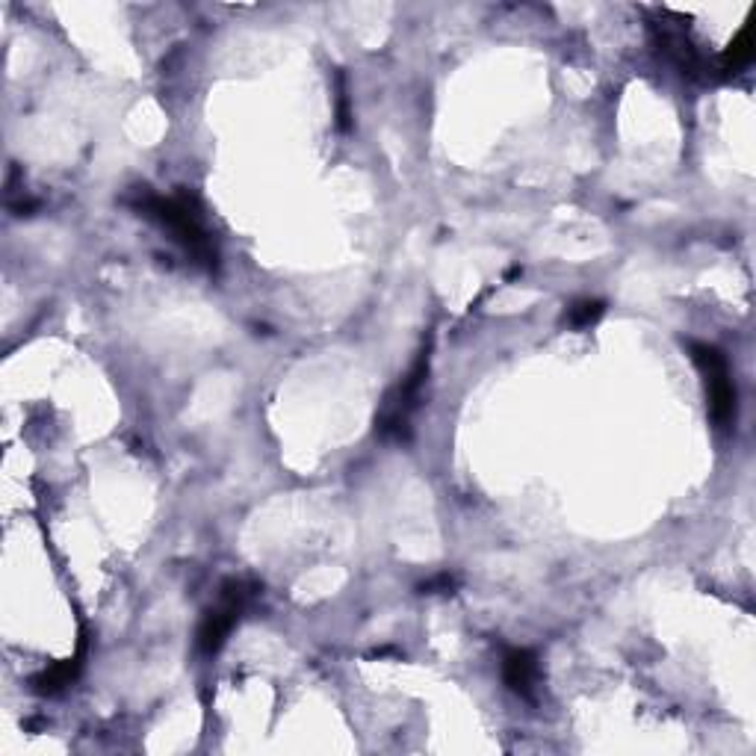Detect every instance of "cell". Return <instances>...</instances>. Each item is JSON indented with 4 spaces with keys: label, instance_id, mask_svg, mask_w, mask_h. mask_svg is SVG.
I'll list each match as a JSON object with an SVG mask.
<instances>
[{
    "label": "cell",
    "instance_id": "cell-1",
    "mask_svg": "<svg viewBox=\"0 0 756 756\" xmlns=\"http://www.w3.org/2000/svg\"><path fill=\"white\" fill-rule=\"evenodd\" d=\"M139 207L145 210V216L158 219L160 225H163V228H166V231L172 234V237H175V240L181 242L190 255H193V258L204 260V263H210V260L216 258L210 237H207V231H204L202 219H198V213L193 210L190 198H184V195H177V198L142 195Z\"/></svg>",
    "mask_w": 756,
    "mask_h": 756
},
{
    "label": "cell",
    "instance_id": "cell-2",
    "mask_svg": "<svg viewBox=\"0 0 756 756\" xmlns=\"http://www.w3.org/2000/svg\"><path fill=\"white\" fill-rule=\"evenodd\" d=\"M689 352H692V360L706 378L712 420L719 425H730L736 420V388L730 381L727 360L710 343H689Z\"/></svg>",
    "mask_w": 756,
    "mask_h": 756
},
{
    "label": "cell",
    "instance_id": "cell-3",
    "mask_svg": "<svg viewBox=\"0 0 756 756\" xmlns=\"http://www.w3.org/2000/svg\"><path fill=\"white\" fill-rule=\"evenodd\" d=\"M246 603H249V591H246V585H242V582H231L228 591H225V597H222L219 609H213L210 615L204 618L202 629H198V647H202L204 654H216V650L225 645V638H228V633L234 629V624L240 620Z\"/></svg>",
    "mask_w": 756,
    "mask_h": 756
},
{
    "label": "cell",
    "instance_id": "cell-4",
    "mask_svg": "<svg viewBox=\"0 0 756 756\" xmlns=\"http://www.w3.org/2000/svg\"><path fill=\"white\" fill-rule=\"evenodd\" d=\"M503 673H506V683L515 689L517 694H532L538 683V662L536 656L529 650H511L506 656V665H503Z\"/></svg>",
    "mask_w": 756,
    "mask_h": 756
},
{
    "label": "cell",
    "instance_id": "cell-5",
    "mask_svg": "<svg viewBox=\"0 0 756 756\" xmlns=\"http://www.w3.org/2000/svg\"><path fill=\"white\" fill-rule=\"evenodd\" d=\"M750 60H754V36H750V30H742L733 42H730V47L724 51V60H721V72L724 74H736L742 72L745 65H750Z\"/></svg>",
    "mask_w": 756,
    "mask_h": 756
},
{
    "label": "cell",
    "instance_id": "cell-6",
    "mask_svg": "<svg viewBox=\"0 0 756 756\" xmlns=\"http://www.w3.org/2000/svg\"><path fill=\"white\" fill-rule=\"evenodd\" d=\"M603 316V302H591V299H585V302H576V305L571 307V314H568V320H571L573 328H588V325H594Z\"/></svg>",
    "mask_w": 756,
    "mask_h": 756
}]
</instances>
